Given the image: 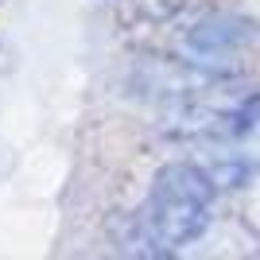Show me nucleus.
Segmentation results:
<instances>
[{"label": "nucleus", "mask_w": 260, "mask_h": 260, "mask_svg": "<svg viewBox=\"0 0 260 260\" xmlns=\"http://www.w3.org/2000/svg\"><path fill=\"white\" fill-rule=\"evenodd\" d=\"M214 217V179L194 163H171L155 175L136 214V252L175 256L206 237Z\"/></svg>", "instance_id": "f257e3e1"}, {"label": "nucleus", "mask_w": 260, "mask_h": 260, "mask_svg": "<svg viewBox=\"0 0 260 260\" xmlns=\"http://www.w3.org/2000/svg\"><path fill=\"white\" fill-rule=\"evenodd\" d=\"M241 43V27L237 23H206V27H198L194 39H190V54H194V62H214V58H225L233 54Z\"/></svg>", "instance_id": "f03ea898"}]
</instances>
